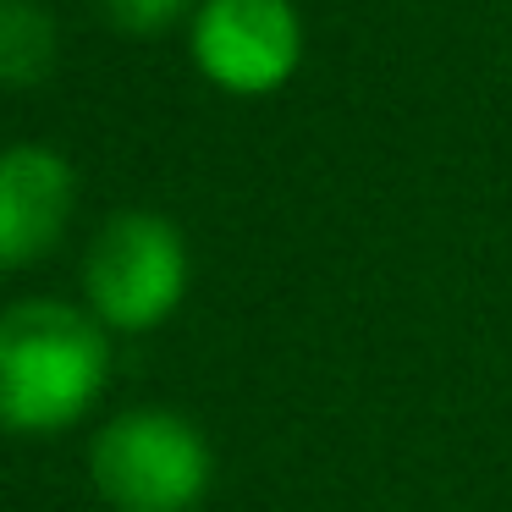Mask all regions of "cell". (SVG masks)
<instances>
[{
  "instance_id": "6da1fadb",
  "label": "cell",
  "mask_w": 512,
  "mask_h": 512,
  "mask_svg": "<svg viewBox=\"0 0 512 512\" xmlns=\"http://www.w3.org/2000/svg\"><path fill=\"white\" fill-rule=\"evenodd\" d=\"M116 369V336L83 298L0 303V435L50 441L100 408Z\"/></svg>"
},
{
  "instance_id": "7a4b0ae2",
  "label": "cell",
  "mask_w": 512,
  "mask_h": 512,
  "mask_svg": "<svg viewBox=\"0 0 512 512\" xmlns=\"http://www.w3.org/2000/svg\"><path fill=\"white\" fill-rule=\"evenodd\" d=\"M89 485L111 512H199L215 485V446L182 408L133 402L89 435Z\"/></svg>"
},
{
  "instance_id": "3957f363",
  "label": "cell",
  "mask_w": 512,
  "mask_h": 512,
  "mask_svg": "<svg viewBox=\"0 0 512 512\" xmlns=\"http://www.w3.org/2000/svg\"><path fill=\"white\" fill-rule=\"evenodd\" d=\"M83 309L111 336H149L188 303L193 254L171 215L127 204L94 226L78 265Z\"/></svg>"
},
{
  "instance_id": "277c9868",
  "label": "cell",
  "mask_w": 512,
  "mask_h": 512,
  "mask_svg": "<svg viewBox=\"0 0 512 512\" xmlns=\"http://www.w3.org/2000/svg\"><path fill=\"white\" fill-rule=\"evenodd\" d=\"M182 39L193 72L226 100H270L309 56L298 0H199Z\"/></svg>"
},
{
  "instance_id": "5b68a950",
  "label": "cell",
  "mask_w": 512,
  "mask_h": 512,
  "mask_svg": "<svg viewBox=\"0 0 512 512\" xmlns=\"http://www.w3.org/2000/svg\"><path fill=\"white\" fill-rule=\"evenodd\" d=\"M78 166L45 138L0 144V276L34 270L78 221Z\"/></svg>"
},
{
  "instance_id": "8992f818",
  "label": "cell",
  "mask_w": 512,
  "mask_h": 512,
  "mask_svg": "<svg viewBox=\"0 0 512 512\" xmlns=\"http://www.w3.org/2000/svg\"><path fill=\"white\" fill-rule=\"evenodd\" d=\"M61 61V23L45 0H0V89H39Z\"/></svg>"
},
{
  "instance_id": "52a82bcc",
  "label": "cell",
  "mask_w": 512,
  "mask_h": 512,
  "mask_svg": "<svg viewBox=\"0 0 512 512\" xmlns=\"http://www.w3.org/2000/svg\"><path fill=\"white\" fill-rule=\"evenodd\" d=\"M199 0H100L105 23L127 39H166L177 28H188Z\"/></svg>"
}]
</instances>
